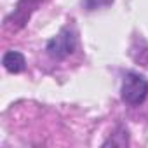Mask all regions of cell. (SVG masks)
Here are the masks:
<instances>
[{"instance_id": "1", "label": "cell", "mask_w": 148, "mask_h": 148, "mask_svg": "<svg viewBox=\"0 0 148 148\" xmlns=\"http://www.w3.org/2000/svg\"><path fill=\"white\" fill-rule=\"evenodd\" d=\"M122 99L127 105L138 106L146 99L148 94V82L143 75L139 73H127L124 77V84H122Z\"/></svg>"}, {"instance_id": "2", "label": "cell", "mask_w": 148, "mask_h": 148, "mask_svg": "<svg viewBox=\"0 0 148 148\" xmlns=\"http://www.w3.org/2000/svg\"><path fill=\"white\" fill-rule=\"evenodd\" d=\"M77 47V37L73 33V30L64 28L61 30L52 40H49L47 44V52L49 56H52L54 59H63L68 54H71Z\"/></svg>"}, {"instance_id": "3", "label": "cell", "mask_w": 148, "mask_h": 148, "mask_svg": "<svg viewBox=\"0 0 148 148\" xmlns=\"http://www.w3.org/2000/svg\"><path fill=\"white\" fill-rule=\"evenodd\" d=\"M2 64H4V68H5L7 71H11V73H19V71L25 70L26 61H25V56H23L21 52H18V51H9V52H5V56H4V59H2Z\"/></svg>"}]
</instances>
